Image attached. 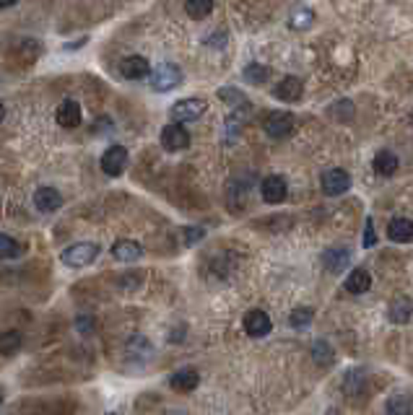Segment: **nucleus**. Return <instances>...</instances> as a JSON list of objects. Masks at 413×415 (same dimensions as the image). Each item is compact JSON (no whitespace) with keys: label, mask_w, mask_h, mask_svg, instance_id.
<instances>
[{"label":"nucleus","mask_w":413,"mask_h":415,"mask_svg":"<svg viewBox=\"0 0 413 415\" xmlns=\"http://www.w3.org/2000/svg\"><path fill=\"white\" fill-rule=\"evenodd\" d=\"M268 68H263V65H257V63H253V65H247L244 68V78L250 81V84H255V86H260V84H265L268 81Z\"/></svg>","instance_id":"a878e982"},{"label":"nucleus","mask_w":413,"mask_h":415,"mask_svg":"<svg viewBox=\"0 0 413 415\" xmlns=\"http://www.w3.org/2000/svg\"><path fill=\"white\" fill-rule=\"evenodd\" d=\"M19 0H0V11H6V8H11V6H16Z\"/></svg>","instance_id":"473e14b6"},{"label":"nucleus","mask_w":413,"mask_h":415,"mask_svg":"<svg viewBox=\"0 0 413 415\" xmlns=\"http://www.w3.org/2000/svg\"><path fill=\"white\" fill-rule=\"evenodd\" d=\"M205 109H208L205 99L192 96V99H182V102H177V104L169 109V117L174 119V122L185 125V122H192V119L203 117V115H205Z\"/></svg>","instance_id":"f257e3e1"},{"label":"nucleus","mask_w":413,"mask_h":415,"mask_svg":"<svg viewBox=\"0 0 413 415\" xmlns=\"http://www.w3.org/2000/svg\"><path fill=\"white\" fill-rule=\"evenodd\" d=\"M127 164H130V156H127V151L122 148V146H112V148H107L104 156H102V169H104L107 177L125 174Z\"/></svg>","instance_id":"423d86ee"},{"label":"nucleus","mask_w":413,"mask_h":415,"mask_svg":"<svg viewBox=\"0 0 413 415\" xmlns=\"http://www.w3.org/2000/svg\"><path fill=\"white\" fill-rule=\"evenodd\" d=\"M161 146L167 151H172V153L174 151H185L190 146V133L180 122H172V125H167V128L161 130Z\"/></svg>","instance_id":"0eeeda50"},{"label":"nucleus","mask_w":413,"mask_h":415,"mask_svg":"<svg viewBox=\"0 0 413 415\" xmlns=\"http://www.w3.org/2000/svg\"><path fill=\"white\" fill-rule=\"evenodd\" d=\"M203 239V229H185V242L187 244H195Z\"/></svg>","instance_id":"2f4dec72"},{"label":"nucleus","mask_w":413,"mask_h":415,"mask_svg":"<svg viewBox=\"0 0 413 415\" xmlns=\"http://www.w3.org/2000/svg\"><path fill=\"white\" fill-rule=\"evenodd\" d=\"M351 262V252L349 249H328L325 255H322V265H325V270L328 273H340L343 267Z\"/></svg>","instance_id":"a211bd4d"},{"label":"nucleus","mask_w":413,"mask_h":415,"mask_svg":"<svg viewBox=\"0 0 413 415\" xmlns=\"http://www.w3.org/2000/svg\"><path fill=\"white\" fill-rule=\"evenodd\" d=\"M198 382H201V374L195 371V369H180V371L169 379L174 392H192V389L198 387Z\"/></svg>","instance_id":"2eb2a0df"},{"label":"nucleus","mask_w":413,"mask_h":415,"mask_svg":"<svg viewBox=\"0 0 413 415\" xmlns=\"http://www.w3.org/2000/svg\"><path fill=\"white\" fill-rule=\"evenodd\" d=\"M57 122L63 128H78L81 125V107L73 99H65L63 104L57 107Z\"/></svg>","instance_id":"ddd939ff"},{"label":"nucleus","mask_w":413,"mask_h":415,"mask_svg":"<svg viewBox=\"0 0 413 415\" xmlns=\"http://www.w3.org/2000/svg\"><path fill=\"white\" fill-rule=\"evenodd\" d=\"M34 205H37L39 213H55L63 205V195L55 190V187H39V190L34 192Z\"/></svg>","instance_id":"9d476101"},{"label":"nucleus","mask_w":413,"mask_h":415,"mask_svg":"<svg viewBox=\"0 0 413 415\" xmlns=\"http://www.w3.org/2000/svg\"><path fill=\"white\" fill-rule=\"evenodd\" d=\"M312 356H315V361H320L322 366H328L333 361V348H330L325 340H318L315 342V348H312Z\"/></svg>","instance_id":"c85d7f7f"},{"label":"nucleus","mask_w":413,"mask_h":415,"mask_svg":"<svg viewBox=\"0 0 413 415\" xmlns=\"http://www.w3.org/2000/svg\"><path fill=\"white\" fill-rule=\"evenodd\" d=\"M312 21H315V13L309 11V8H302V11H297L294 16H291V19H288V26L302 32V29H309V26H312Z\"/></svg>","instance_id":"393cba45"},{"label":"nucleus","mask_w":413,"mask_h":415,"mask_svg":"<svg viewBox=\"0 0 413 415\" xmlns=\"http://www.w3.org/2000/svg\"><path fill=\"white\" fill-rule=\"evenodd\" d=\"M343 286H346L349 293H356V296H359V293H367V291L371 288V278L364 267H356V270H351L349 273V278H346V283H343Z\"/></svg>","instance_id":"f3484780"},{"label":"nucleus","mask_w":413,"mask_h":415,"mask_svg":"<svg viewBox=\"0 0 413 415\" xmlns=\"http://www.w3.org/2000/svg\"><path fill=\"white\" fill-rule=\"evenodd\" d=\"M151 73V65L146 57H140V55H130L125 57L122 63H120V75L122 78H130V81H140V78H146Z\"/></svg>","instance_id":"9b49d317"},{"label":"nucleus","mask_w":413,"mask_h":415,"mask_svg":"<svg viewBox=\"0 0 413 415\" xmlns=\"http://www.w3.org/2000/svg\"><path fill=\"white\" fill-rule=\"evenodd\" d=\"M294 115L291 112H270L268 117L263 119V128L270 138H288L294 133Z\"/></svg>","instance_id":"20e7f679"},{"label":"nucleus","mask_w":413,"mask_h":415,"mask_svg":"<svg viewBox=\"0 0 413 415\" xmlns=\"http://www.w3.org/2000/svg\"><path fill=\"white\" fill-rule=\"evenodd\" d=\"M112 415H115V413H112Z\"/></svg>","instance_id":"e433bc0d"},{"label":"nucleus","mask_w":413,"mask_h":415,"mask_svg":"<svg viewBox=\"0 0 413 415\" xmlns=\"http://www.w3.org/2000/svg\"><path fill=\"white\" fill-rule=\"evenodd\" d=\"M24 247L8 234H0V260H16V257H21Z\"/></svg>","instance_id":"5701e85b"},{"label":"nucleus","mask_w":413,"mask_h":415,"mask_svg":"<svg viewBox=\"0 0 413 415\" xmlns=\"http://www.w3.org/2000/svg\"><path fill=\"white\" fill-rule=\"evenodd\" d=\"M260 192H263V200L270 202V205H278V202L286 200V180L284 177H278V174H273V177H268V180H263V187H260Z\"/></svg>","instance_id":"f8f14e48"},{"label":"nucleus","mask_w":413,"mask_h":415,"mask_svg":"<svg viewBox=\"0 0 413 415\" xmlns=\"http://www.w3.org/2000/svg\"><path fill=\"white\" fill-rule=\"evenodd\" d=\"M312 320H315V311H312L309 307H297L294 311H291V317H288L291 327H297V330H304Z\"/></svg>","instance_id":"b1692460"},{"label":"nucleus","mask_w":413,"mask_h":415,"mask_svg":"<svg viewBox=\"0 0 413 415\" xmlns=\"http://www.w3.org/2000/svg\"><path fill=\"white\" fill-rule=\"evenodd\" d=\"M387 415H411V397L408 394H392L385 405Z\"/></svg>","instance_id":"4be33fe9"},{"label":"nucleus","mask_w":413,"mask_h":415,"mask_svg":"<svg viewBox=\"0 0 413 415\" xmlns=\"http://www.w3.org/2000/svg\"><path fill=\"white\" fill-rule=\"evenodd\" d=\"M320 182H322V192H325L328 197H338V195L351 190V177H349V171H343V169H328L320 177Z\"/></svg>","instance_id":"39448f33"},{"label":"nucleus","mask_w":413,"mask_h":415,"mask_svg":"<svg viewBox=\"0 0 413 415\" xmlns=\"http://www.w3.org/2000/svg\"><path fill=\"white\" fill-rule=\"evenodd\" d=\"M112 255H115V260H120V262H136V260H140L143 249H140V244L133 242V239H120V242H115V247H112Z\"/></svg>","instance_id":"4468645a"},{"label":"nucleus","mask_w":413,"mask_h":415,"mask_svg":"<svg viewBox=\"0 0 413 415\" xmlns=\"http://www.w3.org/2000/svg\"><path fill=\"white\" fill-rule=\"evenodd\" d=\"M270 327H273V322H270V317L265 314L263 309H253V311L244 314V332H247V335L265 338V335L270 332Z\"/></svg>","instance_id":"6e6552de"},{"label":"nucleus","mask_w":413,"mask_h":415,"mask_svg":"<svg viewBox=\"0 0 413 415\" xmlns=\"http://www.w3.org/2000/svg\"><path fill=\"white\" fill-rule=\"evenodd\" d=\"M3 117H6V107H3V102H0V122H3Z\"/></svg>","instance_id":"72a5a7b5"},{"label":"nucleus","mask_w":413,"mask_h":415,"mask_svg":"<svg viewBox=\"0 0 413 415\" xmlns=\"http://www.w3.org/2000/svg\"><path fill=\"white\" fill-rule=\"evenodd\" d=\"M325 415H340V413H338V410H328Z\"/></svg>","instance_id":"f704fd0d"},{"label":"nucleus","mask_w":413,"mask_h":415,"mask_svg":"<svg viewBox=\"0 0 413 415\" xmlns=\"http://www.w3.org/2000/svg\"><path fill=\"white\" fill-rule=\"evenodd\" d=\"M19 345H21V335H19L16 330L6 332V335L0 338V351L3 353H16L19 351Z\"/></svg>","instance_id":"cd10ccee"},{"label":"nucleus","mask_w":413,"mask_h":415,"mask_svg":"<svg viewBox=\"0 0 413 415\" xmlns=\"http://www.w3.org/2000/svg\"><path fill=\"white\" fill-rule=\"evenodd\" d=\"M182 84V70L174 63H161L154 73H151V86L156 91H174Z\"/></svg>","instance_id":"7ed1b4c3"},{"label":"nucleus","mask_w":413,"mask_h":415,"mask_svg":"<svg viewBox=\"0 0 413 415\" xmlns=\"http://www.w3.org/2000/svg\"><path fill=\"white\" fill-rule=\"evenodd\" d=\"M0 403H3V397H0Z\"/></svg>","instance_id":"c9c22d12"},{"label":"nucleus","mask_w":413,"mask_h":415,"mask_svg":"<svg viewBox=\"0 0 413 415\" xmlns=\"http://www.w3.org/2000/svg\"><path fill=\"white\" fill-rule=\"evenodd\" d=\"M219 96H221V102H226V104H242V91H237V88H221L219 91Z\"/></svg>","instance_id":"c756f323"},{"label":"nucleus","mask_w":413,"mask_h":415,"mask_svg":"<svg viewBox=\"0 0 413 415\" xmlns=\"http://www.w3.org/2000/svg\"><path fill=\"white\" fill-rule=\"evenodd\" d=\"M343 389H346V394H349V397L364 394V376H361V374L351 371L349 376H346V387H343Z\"/></svg>","instance_id":"bb28decb"},{"label":"nucleus","mask_w":413,"mask_h":415,"mask_svg":"<svg viewBox=\"0 0 413 415\" xmlns=\"http://www.w3.org/2000/svg\"><path fill=\"white\" fill-rule=\"evenodd\" d=\"M401 166V159L392 153V151H380L377 156H374V171L380 174V177H392L395 171Z\"/></svg>","instance_id":"6ab92c4d"},{"label":"nucleus","mask_w":413,"mask_h":415,"mask_svg":"<svg viewBox=\"0 0 413 415\" xmlns=\"http://www.w3.org/2000/svg\"><path fill=\"white\" fill-rule=\"evenodd\" d=\"M273 94L281 102H299L302 94H304V84H302V78H297V75H286V78H281L275 84Z\"/></svg>","instance_id":"1a4fd4ad"},{"label":"nucleus","mask_w":413,"mask_h":415,"mask_svg":"<svg viewBox=\"0 0 413 415\" xmlns=\"http://www.w3.org/2000/svg\"><path fill=\"white\" fill-rule=\"evenodd\" d=\"M96 255H99V247L94 242H78V244L68 247L63 255H60V260L68 267H86L94 262Z\"/></svg>","instance_id":"f03ea898"},{"label":"nucleus","mask_w":413,"mask_h":415,"mask_svg":"<svg viewBox=\"0 0 413 415\" xmlns=\"http://www.w3.org/2000/svg\"><path fill=\"white\" fill-rule=\"evenodd\" d=\"M390 322H395V325H405V322H411V301H408V298H398V301H392Z\"/></svg>","instance_id":"412c9836"},{"label":"nucleus","mask_w":413,"mask_h":415,"mask_svg":"<svg viewBox=\"0 0 413 415\" xmlns=\"http://www.w3.org/2000/svg\"><path fill=\"white\" fill-rule=\"evenodd\" d=\"M374 244H377L374 224H371V218H367V226H364V247H374Z\"/></svg>","instance_id":"7c9ffc66"},{"label":"nucleus","mask_w":413,"mask_h":415,"mask_svg":"<svg viewBox=\"0 0 413 415\" xmlns=\"http://www.w3.org/2000/svg\"><path fill=\"white\" fill-rule=\"evenodd\" d=\"M185 11H187L190 19L201 21V19H205V16H211L213 0H187V3H185Z\"/></svg>","instance_id":"aec40b11"},{"label":"nucleus","mask_w":413,"mask_h":415,"mask_svg":"<svg viewBox=\"0 0 413 415\" xmlns=\"http://www.w3.org/2000/svg\"><path fill=\"white\" fill-rule=\"evenodd\" d=\"M387 236H390V242L408 244L413 239V224L408 218H392L390 226H387Z\"/></svg>","instance_id":"dca6fc26"}]
</instances>
